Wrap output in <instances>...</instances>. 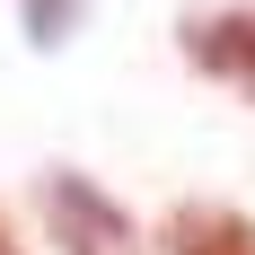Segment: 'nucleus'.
Wrapping results in <instances>:
<instances>
[{
  "label": "nucleus",
  "instance_id": "obj_1",
  "mask_svg": "<svg viewBox=\"0 0 255 255\" xmlns=\"http://www.w3.org/2000/svg\"><path fill=\"white\" fill-rule=\"evenodd\" d=\"M185 53H194L211 79H229L238 97H255V9H211V18H194L185 26Z\"/></svg>",
  "mask_w": 255,
  "mask_h": 255
},
{
  "label": "nucleus",
  "instance_id": "obj_2",
  "mask_svg": "<svg viewBox=\"0 0 255 255\" xmlns=\"http://www.w3.org/2000/svg\"><path fill=\"white\" fill-rule=\"evenodd\" d=\"M44 203H53V229L71 238V255H106V247H124V238H132V229H124V211L106 203V194H88L79 176H53Z\"/></svg>",
  "mask_w": 255,
  "mask_h": 255
},
{
  "label": "nucleus",
  "instance_id": "obj_3",
  "mask_svg": "<svg viewBox=\"0 0 255 255\" xmlns=\"http://www.w3.org/2000/svg\"><path fill=\"white\" fill-rule=\"evenodd\" d=\"M167 255H255V220H238L220 203H185L167 220Z\"/></svg>",
  "mask_w": 255,
  "mask_h": 255
},
{
  "label": "nucleus",
  "instance_id": "obj_4",
  "mask_svg": "<svg viewBox=\"0 0 255 255\" xmlns=\"http://www.w3.org/2000/svg\"><path fill=\"white\" fill-rule=\"evenodd\" d=\"M0 255H18V247H9V238H0Z\"/></svg>",
  "mask_w": 255,
  "mask_h": 255
}]
</instances>
